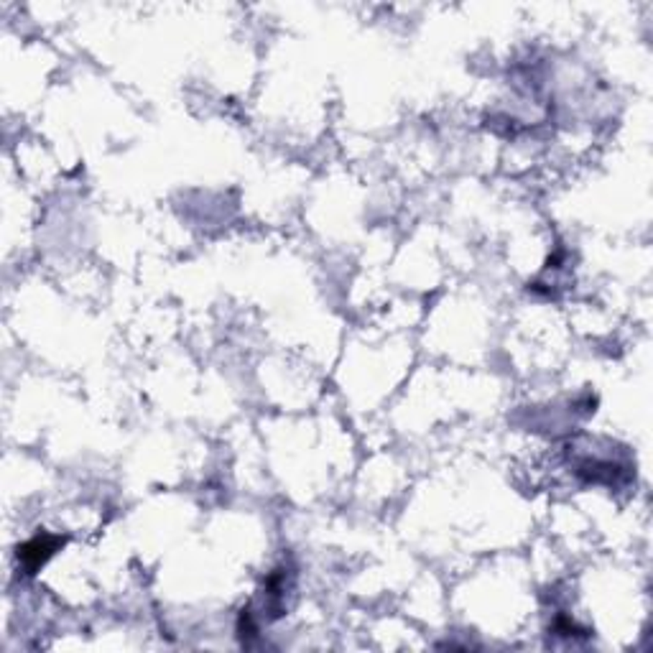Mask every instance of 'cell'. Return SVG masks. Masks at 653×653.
I'll return each instance as SVG.
<instances>
[{
    "mask_svg": "<svg viewBox=\"0 0 653 653\" xmlns=\"http://www.w3.org/2000/svg\"><path fill=\"white\" fill-rule=\"evenodd\" d=\"M61 544H64V538L46 536V534H41V536H36L34 541H28V544H23V546H20L19 559L23 561V567H26L28 572H36L41 564L52 557Z\"/></svg>",
    "mask_w": 653,
    "mask_h": 653,
    "instance_id": "cell-1",
    "label": "cell"
}]
</instances>
